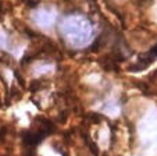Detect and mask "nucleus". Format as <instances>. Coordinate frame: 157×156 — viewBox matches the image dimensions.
<instances>
[{
	"label": "nucleus",
	"instance_id": "3",
	"mask_svg": "<svg viewBox=\"0 0 157 156\" xmlns=\"http://www.w3.org/2000/svg\"><path fill=\"white\" fill-rule=\"evenodd\" d=\"M156 59H157V43L154 45V46L151 47L150 50H149V52L145 54V56L140 57V59L138 60V63H136L135 66H133V67L131 68V70H133V71L143 70V68H146L149 64H151V63H153Z\"/></svg>",
	"mask_w": 157,
	"mask_h": 156
},
{
	"label": "nucleus",
	"instance_id": "2",
	"mask_svg": "<svg viewBox=\"0 0 157 156\" xmlns=\"http://www.w3.org/2000/svg\"><path fill=\"white\" fill-rule=\"evenodd\" d=\"M33 20L38 24L39 27L42 28H52L53 27L54 21L57 20V13L54 9L52 7H44V9H40L33 14Z\"/></svg>",
	"mask_w": 157,
	"mask_h": 156
},
{
	"label": "nucleus",
	"instance_id": "1",
	"mask_svg": "<svg viewBox=\"0 0 157 156\" xmlns=\"http://www.w3.org/2000/svg\"><path fill=\"white\" fill-rule=\"evenodd\" d=\"M61 34L72 47H85L93 38L90 21L79 14H68L61 22Z\"/></svg>",
	"mask_w": 157,
	"mask_h": 156
},
{
	"label": "nucleus",
	"instance_id": "4",
	"mask_svg": "<svg viewBox=\"0 0 157 156\" xmlns=\"http://www.w3.org/2000/svg\"><path fill=\"white\" fill-rule=\"evenodd\" d=\"M6 42H7L6 36H4L3 34H0V47H4V46H6Z\"/></svg>",
	"mask_w": 157,
	"mask_h": 156
}]
</instances>
